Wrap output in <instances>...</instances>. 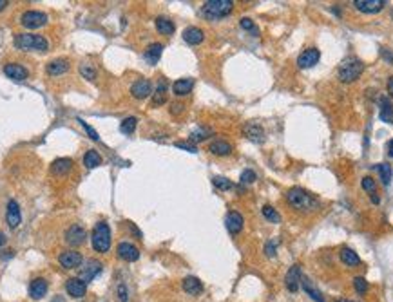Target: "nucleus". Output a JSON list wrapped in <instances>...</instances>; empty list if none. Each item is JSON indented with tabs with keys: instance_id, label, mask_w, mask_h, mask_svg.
Masks as SVG:
<instances>
[{
	"instance_id": "1",
	"label": "nucleus",
	"mask_w": 393,
	"mask_h": 302,
	"mask_svg": "<svg viewBox=\"0 0 393 302\" xmlns=\"http://www.w3.org/2000/svg\"><path fill=\"white\" fill-rule=\"evenodd\" d=\"M285 199H287L288 207L295 210V212L308 213L319 208V199L312 192H308L306 188H301V186H292L285 194Z\"/></svg>"
},
{
	"instance_id": "2",
	"label": "nucleus",
	"mask_w": 393,
	"mask_h": 302,
	"mask_svg": "<svg viewBox=\"0 0 393 302\" xmlns=\"http://www.w3.org/2000/svg\"><path fill=\"white\" fill-rule=\"evenodd\" d=\"M362 73H364L362 60L355 58V56H348V58H344L337 69V78L343 84H352V82H357L362 76Z\"/></svg>"
},
{
	"instance_id": "3",
	"label": "nucleus",
	"mask_w": 393,
	"mask_h": 302,
	"mask_svg": "<svg viewBox=\"0 0 393 302\" xmlns=\"http://www.w3.org/2000/svg\"><path fill=\"white\" fill-rule=\"evenodd\" d=\"M91 242H93L95 252L98 253L109 252V248H111V228H109V224L105 221H100V223L95 224L93 234H91Z\"/></svg>"
},
{
	"instance_id": "4",
	"label": "nucleus",
	"mask_w": 393,
	"mask_h": 302,
	"mask_svg": "<svg viewBox=\"0 0 393 302\" xmlns=\"http://www.w3.org/2000/svg\"><path fill=\"white\" fill-rule=\"evenodd\" d=\"M234 9V2L232 0H208L203 4L201 13L208 20H219V18L229 17Z\"/></svg>"
},
{
	"instance_id": "5",
	"label": "nucleus",
	"mask_w": 393,
	"mask_h": 302,
	"mask_svg": "<svg viewBox=\"0 0 393 302\" xmlns=\"http://www.w3.org/2000/svg\"><path fill=\"white\" fill-rule=\"evenodd\" d=\"M15 45L17 49L22 51H47L49 44L42 34H31V33H18L15 36Z\"/></svg>"
},
{
	"instance_id": "6",
	"label": "nucleus",
	"mask_w": 393,
	"mask_h": 302,
	"mask_svg": "<svg viewBox=\"0 0 393 302\" xmlns=\"http://www.w3.org/2000/svg\"><path fill=\"white\" fill-rule=\"evenodd\" d=\"M85 239H87V232L80 224H71L66 230V234H64V241L67 242L69 246H82L85 242Z\"/></svg>"
},
{
	"instance_id": "7",
	"label": "nucleus",
	"mask_w": 393,
	"mask_h": 302,
	"mask_svg": "<svg viewBox=\"0 0 393 302\" xmlns=\"http://www.w3.org/2000/svg\"><path fill=\"white\" fill-rule=\"evenodd\" d=\"M20 24H22L26 29H38L42 28V26H45L47 24V15L42 11H26L20 17Z\"/></svg>"
},
{
	"instance_id": "8",
	"label": "nucleus",
	"mask_w": 393,
	"mask_h": 302,
	"mask_svg": "<svg viewBox=\"0 0 393 302\" xmlns=\"http://www.w3.org/2000/svg\"><path fill=\"white\" fill-rule=\"evenodd\" d=\"M321 60V51L315 49V47H308L304 49L297 58V67L299 69H312L314 65H317Z\"/></svg>"
},
{
	"instance_id": "9",
	"label": "nucleus",
	"mask_w": 393,
	"mask_h": 302,
	"mask_svg": "<svg viewBox=\"0 0 393 302\" xmlns=\"http://www.w3.org/2000/svg\"><path fill=\"white\" fill-rule=\"evenodd\" d=\"M386 6L384 0H354V7L357 11L366 13V15H375L381 13Z\"/></svg>"
},
{
	"instance_id": "10",
	"label": "nucleus",
	"mask_w": 393,
	"mask_h": 302,
	"mask_svg": "<svg viewBox=\"0 0 393 302\" xmlns=\"http://www.w3.org/2000/svg\"><path fill=\"white\" fill-rule=\"evenodd\" d=\"M58 263L60 266L66 270H74L82 266L84 263V257H82V253L80 252H74V250H66V252L60 253V257H58Z\"/></svg>"
},
{
	"instance_id": "11",
	"label": "nucleus",
	"mask_w": 393,
	"mask_h": 302,
	"mask_svg": "<svg viewBox=\"0 0 393 302\" xmlns=\"http://www.w3.org/2000/svg\"><path fill=\"white\" fill-rule=\"evenodd\" d=\"M101 270H103V264L100 261H96V259H89V261H85L84 268L80 270V279L84 280L85 284L91 282V280L95 279L96 275L101 273Z\"/></svg>"
},
{
	"instance_id": "12",
	"label": "nucleus",
	"mask_w": 393,
	"mask_h": 302,
	"mask_svg": "<svg viewBox=\"0 0 393 302\" xmlns=\"http://www.w3.org/2000/svg\"><path fill=\"white\" fill-rule=\"evenodd\" d=\"M6 221L9 228H18L20 223H22V212H20V207L15 199H9L7 201V208H6Z\"/></svg>"
},
{
	"instance_id": "13",
	"label": "nucleus",
	"mask_w": 393,
	"mask_h": 302,
	"mask_svg": "<svg viewBox=\"0 0 393 302\" xmlns=\"http://www.w3.org/2000/svg\"><path fill=\"white\" fill-rule=\"evenodd\" d=\"M301 277H303L301 275V266L299 264L290 266V270L285 275V286H287V290L290 293H297L299 286H301Z\"/></svg>"
},
{
	"instance_id": "14",
	"label": "nucleus",
	"mask_w": 393,
	"mask_h": 302,
	"mask_svg": "<svg viewBox=\"0 0 393 302\" xmlns=\"http://www.w3.org/2000/svg\"><path fill=\"white\" fill-rule=\"evenodd\" d=\"M131 94L134 96L136 100H145L152 94V84L147 78L136 80L134 84L131 85Z\"/></svg>"
},
{
	"instance_id": "15",
	"label": "nucleus",
	"mask_w": 393,
	"mask_h": 302,
	"mask_svg": "<svg viewBox=\"0 0 393 302\" xmlns=\"http://www.w3.org/2000/svg\"><path fill=\"white\" fill-rule=\"evenodd\" d=\"M116 252H118V257L127 261V263H134V261L140 259V250H138L132 242H127V241L120 242L118 248H116Z\"/></svg>"
},
{
	"instance_id": "16",
	"label": "nucleus",
	"mask_w": 393,
	"mask_h": 302,
	"mask_svg": "<svg viewBox=\"0 0 393 302\" xmlns=\"http://www.w3.org/2000/svg\"><path fill=\"white\" fill-rule=\"evenodd\" d=\"M243 224H245V219H243V215L239 212L232 210V212L227 213V217H225V226H227V230H229L232 235L239 234L243 230Z\"/></svg>"
},
{
	"instance_id": "17",
	"label": "nucleus",
	"mask_w": 393,
	"mask_h": 302,
	"mask_svg": "<svg viewBox=\"0 0 393 302\" xmlns=\"http://www.w3.org/2000/svg\"><path fill=\"white\" fill-rule=\"evenodd\" d=\"M4 74H6L7 78L15 80V82H24V80H28L29 76V71L24 65L20 63H6L4 65Z\"/></svg>"
},
{
	"instance_id": "18",
	"label": "nucleus",
	"mask_w": 393,
	"mask_h": 302,
	"mask_svg": "<svg viewBox=\"0 0 393 302\" xmlns=\"http://www.w3.org/2000/svg\"><path fill=\"white\" fill-rule=\"evenodd\" d=\"M243 134L247 136L250 141H254V143H263L264 141V129L259 123H256V121H248L243 127Z\"/></svg>"
},
{
	"instance_id": "19",
	"label": "nucleus",
	"mask_w": 393,
	"mask_h": 302,
	"mask_svg": "<svg viewBox=\"0 0 393 302\" xmlns=\"http://www.w3.org/2000/svg\"><path fill=\"white\" fill-rule=\"evenodd\" d=\"M66 291L74 299H82V297H85L87 284L80 277H73V279H67V282H66Z\"/></svg>"
},
{
	"instance_id": "20",
	"label": "nucleus",
	"mask_w": 393,
	"mask_h": 302,
	"mask_svg": "<svg viewBox=\"0 0 393 302\" xmlns=\"http://www.w3.org/2000/svg\"><path fill=\"white\" fill-rule=\"evenodd\" d=\"M49 290V284H47V280L44 277H36V279L31 280V284H29V297L34 299V301H38L42 297L47 293Z\"/></svg>"
},
{
	"instance_id": "21",
	"label": "nucleus",
	"mask_w": 393,
	"mask_h": 302,
	"mask_svg": "<svg viewBox=\"0 0 393 302\" xmlns=\"http://www.w3.org/2000/svg\"><path fill=\"white\" fill-rule=\"evenodd\" d=\"M379 118L384 123L393 125V105L386 96H381V100H379Z\"/></svg>"
},
{
	"instance_id": "22",
	"label": "nucleus",
	"mask_w": 393,
	"mask_h": 302,
	"mask_svg": "<svg viewBox=\"0 0 393 302\" xmlns=\"http://www.w3.org/2000/svg\"><path fill=\"white\" fill-rule=\"evenodd\" d=\"M71 168H73V159H69V157H58L53 161L51 165V174L53 176H66V174L71 172Z\"/></svg>"
},
{
	"instance_id": "23",
	"label": "nucleus",
	"mask_w": 393,
	"mask_h": 302,
	"mask_svg": "<svg viewBox=\"0 0 393 302\" xmlns=\"http://www.w3.org/2000/svg\"><path fill=\"white\" fill-rule=\"evenodd\" d=\"M183 40H185L189 45H199L203 40H205V33H203V29L191 26V28H187L185 31H183Z\"/></svg>"
},
{
	"instance_id": "24",
	"label": "nucleus",
	"mask_w": 393,
	"mask_h": 302,
	"mask_svg": "<svg viewBox=\"0 0 393 302\" xmlns=\"http://www.w3.org/2000/svg\"><path fill=\"white\" fill-rule=\"evenodd\" d=\"M301 286H303L304 293L312 299L314 302H326L325 297H323V293L319 291V288H315L314 282L308 279V277H301Z\"/></svg>"
},
{
	"instance_id": "25",
	"label": "nucleus",
	"mask_w": 393,
	"mask_h": 302,
	"mask_svg": "<svg viewBox=\"0 0 393 302\" xmlns=\"http://www.w3.org/2000/svg\"><path fill=\"white\" fill-rule=\"evenodd\" d=\"M208 151H210V154H214V156L225 157V156H230L232 154V145L225 140H216L210 143Z\"/></svg>"
},
{
	"instance_id": "26",
	"label": "nucleus",
	"mask_w": 393,
	"mask_h": 302,
	"mask_svg": "<svg viewBox=\"0 0 393 302\" xmlns=\"http://www.w3.org/2000/svg\"><path fill=\"white\" fill-rule=\"evenodd\" d=\"M339 257H341V261H343L346 266H350V268H357V266H360V257L357 255L355 250H352V248H348V246L341 248Z\"/></svg>"
},
{
	"instance_id": "27",
	"label": "nucleus",
	"mask_w": 393,
	"mask_h": 302,
	"mask_svg": "<svg viewBox=\"0 0 393 302\" xmlns=\"http://www.w3.org/2000/svg\"><path fill=\"white\" fill-rule=\"evenodd\" d=\"M69 62L66 58H56V60H51L47 63V74L49 76H60V74L67 73Z\"/></svg>"
},
{
	"instance_id": "28",
	"label": "nucleus",
	"mask_w": 393,
	"mask_h": 302,
	"mask_svg": "<svg viewBox=\"0 0 393 302\" xmlns=\"http://www.w3.org/2000/svg\"><path fill=\"white\" fill-rule=\"evenodd\" d=\"M192 89H194V80H192V78L176 80L174 84H172V92H174L176 96H187V94H191Z\"/></svg>"
},
{
	"instance_id": "29",
	"label": "nucleus",
	"mask_w": 393,
	"mask_h": 302,
	"mask_svg": "<svg viewBox=\"0 0 393 302\" xmlns=\"http://www.w3.org/2000/svg\"><path fill=\"white\" fill-rule=\"evenodd\" d=\"M183 290L189 293V295H199L203 291V284L201 280L197 279V277H192V275H189V277H185L183 279Z\"/></svg>"
},
{
	"instance_id": "30",
	"label": "nucleus",
	"mask_w": 393,
	"mask_h": 302,
	"mask_svg": "<svg viewBox=\"0 0 393 302\" xmlns=\"http://www.w3.org/2000/svg\"><path fill=\"white\" fill-rule=\"evenodd\" d=\"M156 29H158V33L165 34V36H172V34H174V31H176V26H174V22H172L170 18L158 17L156 18Z\"/></svg>"
},
{
	"instance_id": "31",
	"label": "nucleus",
	"mask_w": 393,
	"mask_h": 302,
	"mask_svg": "<svg viewBox=\"0 0 393 302\" xmlns=\"http://www.w3.org/2000/svg\"><path fill=\"white\" fill-rule=\"evenodd\" d=\"M162 53H163V45L162 44H151L149 47H147L145 51V60L151 65H156L158 62H160V58H162Z\"/></svg>"
},
{
	"instance_id": "32",
	"label": "nucleus",
	"mask_w": 393,
	"mask_h": 302,
	"mask_svg": "<svg viewBox=\"0 0 393 302\" xmlns=\"http://www.w3.org/2000/svg\"><path fill=\"white\" fill-rule=\"evenodd\" d=\"M167 101V82L165 80H160V84H158L156 91H154V94H152V105H163Z\"/></svg>"
},
{
	"instance_id": "33",
	"label": "nucleus",
	"mask_w": 393,
	"mask_h": 302,
	"mask_svg": "<svg viewBox=\"0 0 393 302\" xmlns=\"http://www.w3.org/2000/svg\"><path fill=\"white\" fill-rule=\"evenodd\" d=\"M84 165L87 168H96L101 165V157L96 151H87L84 156Z\"/></svg>"
},
{
	"instance_id": "34",
	"label": "nucleus",
	"mask_w": 393,
	"mask_h": 302,
	"mask_svg": "<svg viewBox=\"0 0 393 302\" xmlns=\"http://www.w3.org/2000/svg\"><path fill=\"white\" fill-rule=\"evenodd\" d=\"M136 125H138V118L136 116H129V118H125L124 121L120 123V132L122 134H132L136 130Z\"/></svg>"
},
{
	"instance_id": "35",
	"label": "nucleus",
	"mask_w": 393,
	"mask_h": 302,
	"mask_svg": "<svg viewBox=\"0 0 393 302\" xmlns=\"http://www.w3.org/2000/svg\"><path fill=\"white\" fill-rule=\"evenodd\" d=\"M377 170L381 174V179H382V185H390V181H392V167L388 165V163H379L377 165Z\"/></svg>"
},
{
	"instance_id": "36",
	"label": "nucleus",
	"mask_w": 393,
	"mask_h": 302,
	"mask_svg": "<svg viewBox=\"0 0 393 302\" xmlns=\"http://www.w3.org/2000/svg\"><path fill=\"white\" fill-rule=\"evenodd\" d=\"M212 136V129H207V127H199V129L192 130L191 132V141L197 143V141H203Z\"/></svg>"
},
{
	"instance_id": "37",
	"label": "nucleus",
	"mask_w": 393,
	"mask_h": 302,
	"mask_svg": "<svg viewBox=\"0 0 393 302\" xmlns=\"http://www.w3.org/2000/svg\"><path fill=\"white\" fill-rule=\"evenodd\" d=\"M212 185L218 188V190H230V188H234V183H232L230 179L223 178V176H216V178H212Z\"/></svg>"
},
{
	"instance_id": "38",
	"label": "nucleus",
	"mask_w": 393,
	"mask_h": 302,
	"mask_svg": "<svg viewBox=\"0 0 393 302\" xmlns=\"http://www.w3.org/2000/svg\"><path fill=\"white\" fill-rule=\"evenodd\" d=\"M261 212H263L264 219H268L270 223H281V215L277 213V210H275L274 207H270V205H264L263 208H261Z\"/></svg>"
},
{
	"instance_id": "39",
	"label": "nucleus",
	"mask_w": 393,
	"mask_h": 302,
	"mask_svg": "<svg viewBox=\"0 0 393 302\" xmlns=\"http://www.w3.org/2000/svg\"><path fill=\"white\" fill-rule=\"evenodd\" d=\"M354 288L355 291L359 293V295H364L366 291H368V288H370V284H368V280L364 279V277H354Z\"/></svg>"
},
{
	"instance_id": "40",
	"label": "nucleus",
	"mask_w": 393,
	"mask_h": 302,
	"mask_svg": "<svg viewBox=\"0 0 393 302\" xmlns=\"http://www.w3.org/2000/svg\"><path fill=\"white\" fill-rule=\"evenodd\" d=\"M239 26H241L245 31H248V33H252L254 36H259V28L254 24L252 18H241V22H239Z\"/></svg>"
},
{
	"instance_id": "41",
	"label": "nucleus",
	"mask_w": 393,
	"mask_h": 302,
	"mask_svg": "<svg viewBox=\"0 0 393 302\" xmlns=\"http://www.w3.org/2000/svg\"><path fill=\"white\" fill-rule=\"evenodd\" d=\"M256 179H258L256 172H254V170H250V168H247V170H243V172H241V178H239V181H241V185H252V183H256Z\"/></svg>"
},
{
	"instance_id": "42",
	"label": "nucleus",
	"mask_w": 393,
	"mask_h": 302,
	"mask_svg": "<svg viewBox=\"0 0 393 302\" xmlns=\"http://www.w3.org/2000/svg\"><path fill=\"white\" fill-rule=\"evenodd\" d=\"M80 74H82L84 78L89 80V82L96 80V69L91 67L89 63H82V65H80Z\"/></svg>"
},
{
	"instance_id": "43",
	"label": "nucleus",
	"mask_w": 393,
	"mask_h": 302,
	"mask_svg": "<svg viewBox=\"0 0 393 302\" xmlns=\"http://www.w3.org/2000/svg\"><path fill=\"white\" fill-rule=\"evenodd\" d=\"M360 186H362V190L370 192V194H373V192L377 190V183L373 181V178H370V176H366V178L360 179Z\"/></svg>"
},
{
	"instance_id": "44",
	"label": "nucleus",
	"mask_w": 393,
	"mask_h": 302,
	"mask_svg": "<svg viewBox=\"0 0 393 302\" xmlns=\"http://www.w3.org/2000/svg\"><path fill=\"white\" fill-rule=\"evenodd\" d=\"M116 295H118V301L120 302H129V290H127V286L124 282H120L116 286Z\"/></svg>"
},
{
	"instance_id": "45",
	"label": "nucleus",
	"mask_w": 393,
	"mask_h": 302,
	"mask_svg": "<svg viewBox=\"0 0 393 302\" xmlns=\"http://www.w3.org/2000/svg\"><path fill=\"white\" fill-rule=\"evenodd\" d=\"M78 121H80V125H82V127H84V130H85V132H87V134L91 136V140L100 141V136H98V132H96V130L93 129V127H91L89 123H85V121H84V120H82V118H78Z\"/></svg>"
},
{
	"instance_id": "46",
	"label": "nucleus",
	"mask_w": 393,
	"mask_h": 302,
	"mask_svg": "<svg viewBox=\"0 0 393 302\" xmlns=\"http://www.w3.org/2000/svg\"><path fill=\"white\" fill-rule=\"evenodd\" d=\"M174 147L183 149V151H187V152H192V154H196L197 152V147L194 145V143H191V141H176Z\"/></svg>"
},
{
	"instance_id": "47",
	"label": "nucleus",
	"mask_w": 393,
	"mask_h": 302,
	"mask_svg": "<svg viewBox=\"0 0 393 302\" xmlns=\"http://www.w3.org/2000/svg\"><path fill=\"white\" fill-rule=\"evenodd\" d=\"M275 252H277V239H270L266 244H264V253L268 257H274Z\"/></svg>"
},
{
	"instance_id": "48",
	"label": "nucleus",
	"mask_w": 393,
	"mask_h": 302,
	"mask_svg": "<svg viewBox=\"0 0 393 302\" xmlns=\"http://www.w3.org/2000/svg\"><path fill=\"white\" fill-rule=\"evenodd\" d=\"M381 56L382 60L386 63H390V65H393V51L388 49V47H381Z\"/></svg>"
},
{
	"instance_id": "49",
	"label": "nucleus",
	"mask_w": 393,
	"mask_h": 302,
	"mask_svg": "<svg viewBox=\"0 0 393 302\" xmlns=\"http://www.w3.org/2000/svg\"><path fill=\"white\" fill-rule=\"evenodd\" d=\"M170 112H172V114H180V112H183V105H181V103H172Z\"/></svg>"
},
{
	"instance_id": "50",
	"label": "nucleus",
	"mask_w": 393,
	"mask_h": 302,
	"mask_svg": "<svg viewBox=\"0 0 393 302\" xmlns=\"http://www.w3.org/2000/svg\"><path fill=\"white\" fill-rule=\"evenodd\" d=\"M388 92H390V96L393 98V76L388 78Z\"/></svg>"
},
{
	"instance_id": "51",
	"label": "nucleus",
	"mask_w": 393,
	"mask_h": 302,
	"mask_svg": "<svg viewBox=\"0 0 393 302\" xmlns=\"http://www.w3.org/2000/svg\"><path fill=\"white\" fill-rule=\"evenodd\" d=\"M388 156L393 157V140L388 141Z\"/></svg>"
},
{
	"instance_id": "52",
	"label": "nucleus",
	"mask_w": 393,
	"mask_h": 302,
	"mask_svg": "<svg viewBox=\"0 0 393 302\" xmlns=\"http://www.w3.org/2000/svg\"><path fill=\"white\" fill-rule=\"evenodd\" d=\"M370 199H371V203H373V205H379V203H381V199H379V196H377L375 192H373V194L370 196Z\"/></svg>"
},
{
	"instance_id": "53",
	"label": "nucleus",
	"mask_w": 393,
	"mask_h": 302,
	"mask_svg": "<svg viewBox=\"0 0 393 302\" xmlns=\"http://www.w3.org/2000/svg\"><path fill=\"white\" fill-rule=\"evenodd\" d=\"M7 6H9V2H7V0H0V11H4Z\"/></svg>"
},
{
	"instance_id": "54",
	"label": "nucleus",
	"mask_w": 393,
	"mask_h": 302,
	"mask_svg": "<svg viewBox=\"0 0 393 302\" xmlns=\"http://www.w3.org/2000/svg\"><path fill=\"white\" fill-rule=\"evenodd\" d=\"M4 244H6V235L0 232V246H4Z\"/></svg>"
},
{
	"instance_id": "55",
	"label": "nucleus",
	"mask_w": 393,
	"mask_h": 302,
	"mask_svg": "<svg viewBox=\"0 0 393 302\" xmlns=\"http://www.w3.org/2000/svg\"><path fill=\"white\" fill-rule=\"evenodd\" d=\"M53 302H64L62 297H56V299H53Z\"/></svg>"
},
{
	"instance_id": "56",
	"label": "nucleus",
	"mask_w": 393,
	"mask_h": 302,
	"mask_svg": "<svg viewBox=\"0 0 393 302\" xmlns=\"http://www.w3.org/2000/svg\"><path fill=\"white\" fill-rule=\"evenodd\" d=\"M335 302H355V301H348V299H339V301H335Z\"/></svg>"
}]
</instances>
